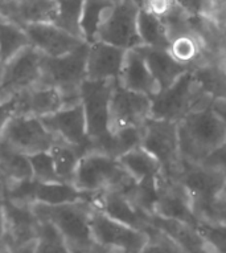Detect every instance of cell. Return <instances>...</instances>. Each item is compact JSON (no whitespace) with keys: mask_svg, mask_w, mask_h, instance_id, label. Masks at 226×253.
I'll list each match as a JSON object with an SVG mask.
<instances>
[{"mask_svg":"<svg viewBox=\"0 0 226 253\" xmlns=\"http://www.w3.org/2000/svg\"><path fill=\"white\" fill-rule=\"evenodd\" d=\"M177 131L184 167L200 166L226 145V121L212 108L185 117L177 124Z\"/></svg>","mask_w":226,"mask_h":253,"instance_id":"obj_1","label":"cell"},{"mask_svg":"<svg viewBox=\"0 0 226 253\" xmlns=\"http://www.w3.org/2000/svg\"><path fill=\"white\" fill-rule=\"evenodd\" d=\"M89 44L83 42L77 49L60 57L42 54L40 62L41 79L38 86L53 87L61 94L64 108L81 104L79 87L87 80L86 64Z\"/></svg>","mask_w":226,"mask_h":253,"instance_id":"obj_2","label":"cell"},{"mask_svg":"<svg viewBox=\"0 0 226 253\" xmlns=\"http://www.w3.org/2000/svg\"><path fill=\"white\" fill-rule=\"evenodd\" d=\"M32 210L40 221H46L57 229L72 253H89L94 247L90 229V215L94 206L89 203L45 206L32 204Z\"/></svg>","mask_w":226,"mask_h":253,"instance_id":"obj_3","label":"cell"},{"mask_svg":"<svg viewBox=\"0 0 226 253\" xmlns=\"http://www.w3.org/2000/svg\"><path fill=\"white\" fill-rule=\"evenodd\" d=\"M213 98L206 94L190 72L151 98V120L179 124L192 113L212 108Z\"/></svg>","mask_w":226,"mask_h":253,"instance_id":"obj_4","label":"cell"},{"mask_svg":"<svg viewBox=\"0 0 226 253\" xmlns=\"http://www.w3.org/2000/svg\"><path fill=\"white\" fill-rule=\"evenodd\" d=\"M135 183L116 159L87 151L79 161L73 184L81 191L91 194L122 192L126 195Z\"/></svg>","mask_w":226,"mask_h":253,"instance_id":"obj_5","label":"cell"},{"mask_svg":"<svg viewBox=\"0 0 226 253\" xmlns=\"http://www.w3.org/2000/svg\"><path fill=\"white\" fill-rule=\"evenodd\" d=\"M142 147L159 162L160 176L165 183L179 180L185 167L179 149L177 124L150 118L143 126Z\"/></svg>","mask_w":226,"mask_h":253,"instance_id":"obj_6","label":"cell"},{"mask_svg":"<svg viewBox=\"0 0 226 253\" xmlns=\"http://www.w3.org/2000/svg\"><path fill=\"white\" fill-rule=\"evenodd\" d=\"M139 1L118 0L113 1L99 25L97 42H106L119 49L131 50L142 45L138 34Z\"/></svg>","mask_w":226,"mask_h":253,"instance_id":"obj_7","label":"cell"},{"mask_svg":"<svg viewBox=\"0 0 226 253\" xmlns=\"http://www.w3.org/2000/svg\"><path fill=\"white\" fill-rule=\"evenodd\" d=\"M0 139L27 157L48 153L57 141L45 129L40 118L28 116L11 117L0 131Z\"/></svg>","mask_w":226,"mask_h":253,"instance_id":"obj_8","label":"cell"},{"mask_svg":"<svg viewBox=\"0 0 226 253\" xmlns=\"http://www.w3.org/2000/svg\"><path fill=\"white\" fill-rule=\"evenodd\" d=\"M115 81H90L86 80L79 87L86 134L90 142L101 139L110 133V98Z\"/></svg>","mask_w":226,"mask_h":253,"instance_id":"obj_9","label":"cell"},{"mask_svg":"<svg viewBox=\"0 0 226 253\" xmlns=\"http://www.w3.org/2000/svg\"><path fill=\"white\" fill-rule=\"evenodd\" d=\"M41 52L29 45L5 62L0 84V101L8 100L20 91L38 86L41 79Z\"/></svg>","mask_w":226,"mask_h":253,"instance_id":"obj_10","label":"cell"},{"mask_svg":"<svg viewBox=\"0 0 226 253\" xmlns=\"http://www.w3.org/2000/svg\"><path fill=\"white\" fill-rule=\"evenodd\" d=\"M90 229L95 244L124 253H140L147 244L148 236L115 220L110 219L94 207L90 215Z\"/></svg>","mask_w":226,"mask_h":253,"instance_id":"obj_11","label":"cell"},{"mask_svg":"<svg viewBox=\"0 0 226 253\" xmlns=\"http://www.w3.org/2000/svg\"><path fill=\"white\" fill-rule=\"evenodd\" d=\"M5 216L4 245L11 253L35 249L40 233V220L37 219L32 206H20L1 198Z\"/></svg>","mask_w":226,"mask_h":253,"instance_id":"obj_12","label":"cell"},{"mask_svg":"<svg viewBox=\"0 0 226 253\" xmlns=\"http://www.w3.org/2000/svg\"><path fill=\"white\" fill-rule=\"evenodd\" d=\"M151 118V98L114 83L110 98V133L127 127H143Z\"/></svg>","mask_w":226,"mask_h":253,"instance_id":"obj_13","label":"cell"},{"mask_svg":"<svg viewBox=\"0 0 226 253\" xmlns=\"http://www.w3.org/2000/svg\"><path fill=\"white\" fill-rule=\"evenodd\" d=\"M45 129L56 139L78 147L85 154L90 150V139L86 134V121L82 105H75L40 118Z\"/></svg>","mask_w":226,"mask_h":253,"instance_id":"obj_14","label":"cell"},{"mask_svg":"<svg viewBox=\"0 0 226 253\" xmlns=\"http://www.w3.org/2000/svg\"><path fill=\"white\" fill-rule=\"evenodd\" d=\"M57 0H0V19L21 29L29 24L53 23Z\"/></svg>","mask_w":226,"mask_h":253,"instance_id":"obj_15","label":"cell"},{"mask_svg":"<svg viewBox=\"0 0 226 253\" xmlns=\"http://www.w3.org/2000/svg\"><path fill=\"white\" fill-rule=\"evenodd\" d=\"M29 45L48 57H60L82 45V40L70 36L52 23H38L24 27Z\"/></svg>","mask_w":226,"mask_h":253,"instance_id":"obj_16","label":"cell"},{"mask_svg":"<svg viewBox=\"0 0 226 253\" xmlns=\"http://www.w3.org/2000/svg\"><path fill=\"white\" fill-rule=\"evenodd\" d=\"M226 174L205 166L185 167L177 183L184 188L190 202L220 198L225 186Z\"/></svg>","mask_w":226,"mask_h":253,"instance_id":"obj_17","label":"cell"},{"mask_svg":"<svg viewBox=\"0 0 226 253\" xmlns=\"http://www.w3.org/2000/svg\"><path fill=\"white\" fill-rule=\"evenodd\" d=\"M153 215L160 216L167 220H175L193 229L197 228L200 224V221L193 213L190 199L187 191L177 182L165 183L163 179H161L160 195Z\"/></svg>","mask_w":226,"mask_h":253,"instance_id":"obj_18","label":"cell"},{"mask_svg":"<svg viewBox=\"0 0 226 253\" xmlns=\"http://www.w3.org/2000/svg\"><path fill=\"white\" fill-rule=\"evenodd\" d=\"M127 50L102 42L89 45L86 75L90 81H118Z\"/></svg>","mask_w":226,"mask_h":253,"instance_id":"obj_19","label":"cell"},{"mask_svg":"<svg viewBox=\"0 0 226 253\" xmlns=\"http://www.w3.org/2000/svg\"><path fill=\"white\" fill-rule=\"evenodd\" d=\"M13 116L42 118L64 108L61 94L53 87L35 86L17 93L13 97Z\"/></svg>","mask_w":226,"mask_h":253,"instance_id":"obj_20","label":"cell"},{"mask_svg":"<svg viewBox=\"0 0 226 253\" xmlns=\"http://www.w3.org/2000/svg\"><path fill=\"white\" fill-rule=\"evenodd\" d=\"M118 83L120 86L127 90L139 93L150 98L156 96L160 91L144 58L135 49L127 50L124 54L123 65Z\"/></svg>","mask_w":226,"mask_h":253,"instance_id":"obj_21","label":"cell"},{"mask_svg":"<svg viewBox=\"0 0 226 253\" xmlns=\"http://www.w3.org/2000/svg\"><path fill=\"white\" fill-rule=\"evenodd\" d=\"M138 53L144 58L148 69L156 81L159 90H164L175 84L181 76L185 75L189 69L176 61L169 50L151 48V46L140 45L135 48Z\"/></svg>","mask_w":226,"mask_h":253,"instance_id":"obj_22","label":"cell"},{"mask_svg":"<svg viewBox=\"0 0 226 253\" xmlns=\"http://www.w3.org/2000/svg\"><path fill=\"white\" fill-rule=\"evenodd\" d=\"M99 195L101 194L81 191L70 183H33V204L64 206V204L89 203L95 206Z\"/></svg>","mask_w":226,"mask_h":253,"instance_id":"obj_23","label":"cell"},{"mask_svg":"<svg viewBox=\"0 0 226 253\" xmlns=\"http://www.w3.org/2000/svg\"><path fill=\"white\" fill-rule=\"evenodd\" d=\"M97 210L103 212L110 219L115 220L136 231L147 228V216L136 210L127 196L122 192H105L98 196L94 206Z\"/></svg>","mask_w":226,"mask_h":253,"instance_id":"obj_24","label":"cell"},{"mask_svg":"<svg viewBox=\"0 0 226 253\" xmlns=\"http://www.w3.org/2000/svg\"><path fill=\"white\" fill-rule=\"evenodd\" d=\"M143 141V127H127L109 133L106 137L90 142L89 151L105 154L113 159H119L128 151L142 146Z\"/></svg>","mask_w":226,"mask_h":253,"instance_id":"obj_25","label":"cell"},{"mask_svg":"<svg viewBox=\"0 0 226 253\" xmlns=\"http://www.w3.org/2000/svg\"><path fill=\"white\" fill-rule=\"evenodd\" d=\"M32 179V167L27 155L17 153L0 139V184Z\"/></svg>","mask_w":226,"mask_h":253,"instance_id":"obj_26","label":"cell"},{"mask_svg":"<svg viewBox=\"0 0 226 253\" xmlns=\"http://www.w3.org/2000/svg\"><path fill=\"white\" fill-rule=\"evenodd\" d=\"M138 34L142 45L165 50H169L171 48V42L163 20L155 13L143 8L142 5L138 15Z\"/></svg>","mask_w":226,"mask_h":253,"instance_id":"obj_27","label":"cell"},{"mask_svg":"<svg viewBox=\"0 0 226 253\" xmlns=\"http://www.w3.org/2000/svg\"><path fill=\"white\" fill-rule=\"evenodd\" d=\"M118 162L135 182L160 176L161 169L159 162L142 146L124 154L123 157L118 159Z\"/></svg>","mask_w":226,"mask_h":253,"instance_id":"obj_28","label":"cell"},{"mask_svg":"<svg viewBox=\"0 0 226 253\" xmlns=\"http://www.w3.org/2000/svg\"><path fill=\"white\" fill-rule=\"evenodd\" d=\"M49 154L53 161L54 171L60 180L73 184L79 161L85 151L57 139L56 143L52 146V149L49 150Z\"/></svg>","mask_w":226,"mask_h":253,"instance_id":"obj_29","label":"cell"},{"mask_svg":"<svg viewBox=\"0 0 226 253\" xmlns=\"http://www.w3.org/2000/svg\"><path fill=\"white\" fill-rule=\"evenodd\" d=\"M196 83L213 100L226 98V71L217 61H206L190 71Z\"/></svg>","mask_w":226,"mask_h":253,"instance_id":"obj_30","label":"cell"},{"mask_svg":"<svg viewBox=\"0 0 226 253\" xmlns=\"http://www.w3.org/2000/svg\"><path fill=\"white\" fill-rule=\"evenodd\" d=\"M160 176L143 179L136 182L126 196L138 211L146 216H151L155 213V207L160 195Z\"/></svg>","mask_w":226,"mask_h":253,"instance_id":"obj_31","label":"cell"},{"mask_svg":"<svg viewBox=\"0 0 226 253\" xmlns=\"http://www.w3.org/2000/svg\"><path fill=\"white\" fill-rule=\"evenodd\" d=\"M29 46L24 29L0 19V61L4 65L11 58Z\"/></svg>","mask_w":226,"mask_h":253,"instance_id":"obj_32","label":"cell"},{"mask_svg":"<svg viewBox=\"0 0 226 253\" xmlns=\"http://www.w3.org/2000/svg\"><path fill=\"white\" fill-rule=\"evenodd\" d=\"M113 1H99V0H86L82 5L81 16V29L83 34V42L93 44L97 42L99 25L102 23L106 11L111 7Z\"/></svg>","mask_w":226,"mask_h":253,"instance_id":"obj_33","label":"cell"},{"mask_svg":"<svg viewBox=\"0 0 226 253\" xmlns=\"http://www.w3.org/2000/svg\"><path fill=\"white\" fill-rule=\"evenodd\" d=\"M82 5L83 1H58L57 13L52 24L70 36L83 42V34L81 29Z\"/></svg>","mask_w":226,"mask_h":253,"instance_id":"obj_34","label":"cell"},{"mask_svg":"<svg viewBox=\"0 0 226 253\" xmlns=\"http://www.w3.org/2000/svg\"><path fill=\"white\" fill-rule=\"evenodd\" d=\"M40 233L33 253H72L53 225L40 221Z\"/></svg>","mask_w":226,"mask_h":253,"instance_id":"obj_35","label":"cell"},{"mask_svg":"<svg viewBox=\"0 0 226 253\" xmlns=\"http://www.w3.org/2000/svg\"><path fill=\"white\" fill-rule=\"evenodd\" d=\"M144 233L148 236V241L140 253H185L176 241L152 225L148 224Z\"/></svg>","mask_w":226,"mask_h":253,"instance_id":"obj_36","label":"cell"},{"mask_svg":"<svg viewBox=\"0 0 226 253\" xmlns=\"http://www.w3.org/2000/svg\"><path fill=\"white\" fill-rule=\"evenodd\" d=\"M32 167V179L37 183H58L61 182L56 174L53 161L48 153H38L28 157ZM64 183V182H62Z\"/></svg>","mask_w":226,"mask_h":253,"instance_id":"obj_37","label":"cell"},{"mask_svg":"<svg viewBox=\"0 0 226 253\" xmlns=\"http://www.w3.org/2000/svg\"><path fill=\"white\" fill-rule=\"evenodd\" d=\"M208 249V253H226V225L200 223L196 228Z\"/></svg>","mask_w":226,"mask_h":253,"instance_id":"obj_38","label":"cell"},{"mask_svg":"<svg viewBox=\"0 0 226 253\" xmlns=\"http://www.w3.org/2000/svg\"><path fill=\"white\" fill-rule=\"evenodd\" d=\"M200 166L216 169V170H220L226 174V145L216 150L213 154H210Z\"/></svg>","mask_w":226,"mask_h":253,"instance_id":"obj_39","label":"cell"},{"mask_svg":"<svg viewBox=\"0 0 226 253\" xmlns=\"http://www.w3.org/2000/svg\"><path fill=\"white\" fill-rule=\"evenodd\" d=\"M5 239V216L4 210H3V204L0 199V245H4Z\"/></svg>","mask_w":226,"mask_h":253,"instance_id":"obj_40","label":"cell"},{"mask_svg":"<svg viewBox=\"0 0 226 253\" xmlns=\"http://www.w3.org/2000/svg\"><path fill=\"white\" fill-rule=\"evenodd\" d=\"M0 253H11V251L5 245H0Z\"/></svg>","mask_w":226,"mask_h":253,"instance_id":"obj_41","label":"cell"},{"mask_svg":"<svg viewBox=\"0 0 226 253\" xmlns=\"http://www.w3.org/2000/svg\"><path fill=\"white\" fill-rule=\"evenodd\" d=\"M221 198L224 199V202H225V204H226V180H225V186H224V190H222Z\"/></svg>","mask_w":226,"mask_h":253,"instance_id":"obj_42","label":"cell"},{"mask_svg":"<svg viewBox=\"0 0 226 253\" xmlns=\"http://www.w3.org/2000/svg\"><path fill=\"white\" fill-rule=\"evenodd\" d=\"M3 68H4V65L0 61V84H1V77H3Z\"/></svg>","mask_w":226,"mask_h":253,"instance_id":"obj_43","label":"cell"},{"mask_svg":"<svg viewBox=\"0 0 226 253\" xmlns=\"http://www.w3.org/2000/svg\"><path fill=\"white\" fill-rule=\"evenodd\" d=\"M0 199H1V184H0Z\"/></svg>","mask_w":226,"mask_h":253,"instance_id":"obj_44","label":"cell"}]
</instances>
